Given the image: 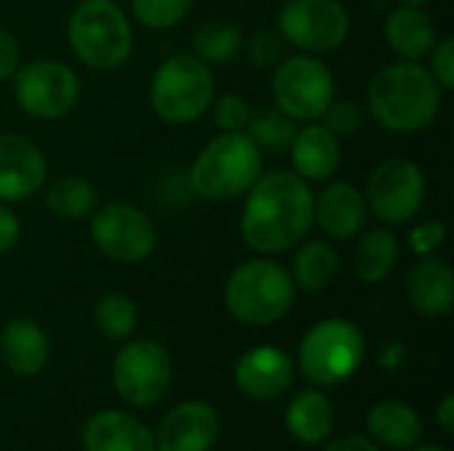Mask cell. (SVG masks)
Listing matches in <instances>:
<instances>
[{
  "label": "cell",
  "mask_w": 454,
  "mask_h": 451,
  "mask_svg": "<svg viewBox=\"0 0 454 451\" xmlns=\"http://www.w3.org/2000/svg\"><path fill=\"white\" fill-rule=\"evenodd\" d=\"M431 56V74L436 77V82L442 85V90H452L454 88V37H444L442 43L436 40Z\"/></svg>",
  "instance_id": "d590c367"
},
{
  "label": "cell",
  "mask_w": 454,
  "mask_h": 451,
  "mask_svg": "<svg viewBox=\"0 0 454 451\" xmlns=\"http://www.w3.org/2000/svg\"><path fill=\"white\" fill-rule=\"evenodd\" d=\"M333 404L319 391H301L287 409V428L303 444H322L333 433Z\"/></svg>",
  "instance_id": "d4e9b609"
},
{
  "label": "cell",
  "mask_w": 454,
  "mask_h": 451,
  "mask_svg": "<svg viewBox=\"0 0 454 451\" xmlns=\"http://www.w3.org/2000/svg\"><path fill=\"white\" fill-rule=\"evenodd\" d=\"M287 152L293 157L295 173L303 181L333 178L340 167V159H343L340 138L319 122H309L306 128H298Z\"/></svg>",
  "instance_id": "d6986e66"
},
{
  "label": "cell",
  "mask_w": 454,
  "mask_h": 451,
  "mask_svg": "<svg viewBox=\"0 0 454 451\" xmlns=\"http://www.w3.org/2000/svg\"><path fill=\"white\" fill-rule=\"evenodd\" d=\"M399 263V239L388 229H364L354 247V271L362 282L378 284Z\"/></svg>",
  "instance_id": "cb8c5ba5"
},
{
  "label": "cell",
  "mask_w": 454,
  "mask_h": 451,
  "mask_svg": "<svg viewBox=\"0 0 454 451\" xmlns=\"http://www.w3.org/2000/svg\"><path fill=\"white\" fill-rule=\"evenodd\" d=\"M367 428L375 441L391 449H412L423 436L418 412L402 401H380L367 415Z\"/></svg>",
  "instance_id": "603a6c76"
},
{
  "label": "cell",
  "mask_w": 454,
  "mask_h": 451,
  "mask_svg": "<svg viewBox=\"0 0 454 451\" xmlns=\"http://www.w3.org/2000/svg\"><path fill=\"white\" fill-rule=\"evenodd\" d=\"M213 122L221 133H245L250 122V104L239 93H223L221 98H213Z\"/></svg>",
  "instance_id": "1f68e13d"
},
{
  "label": "cell",
  "mask_w": 454,
  "mask_h": 451,
  "mask_svg": "<svg viewBox=\"0 0 454 451\" xmlns=\"http://www.w3.org/2000/svg\"><path fill=\"white\" fill-rule=\"evenodd\" d=\"M277 24L285 43L311 56L338 51L351 32V16L340 0H287Z\"/></svg>",
  "instance_id": "30bf717a"
},
{
  "label": "cell",
  "mask_w": 454,
  "mask_h": 451,
  "mask_svg": "<svg viewBox=\"0 0 454 451\" xmlns=\"http://www.w3.org/2000/svg\"><path fill=\"white\" fill-rule=\"evenodd\" d=\"M48 210L61 221H82L98 205V191L85 175H59L45 191Z\"/></svg>",
  "instance_id": "4316f807"
},
{
  "label": "cell",
  "mask_w": 454,
  "mask_h": 451,
  "mask_svg": "<svg viewBox=\"0 0 454 451\" xmlns=\"http://www.w3.org/2000/svg\"><path fill=\"white\" fill-rule=\"evenodd\" d=\"M293 377L295 367L290 356L271 346L247 351L234 367L237 388L255 401H274L293 385Z\"/></svg>",
  "instance_id": "2e32d148"
},
{
  "label": "cell",
  "mask_w": 454,
  "mask_h": 451,
  "mask_svg": "<svg viewBox=\"0 0 454 451\" xmlns=\"http://www.w3.org/2000/svg\"><path fill=\"white\" fill-rule=\"evenodd\" d=\"M383 37L388 48L402 56V61H420L436 45V27L431 16L418 5H399L388 11L383 24Z\"/></svg>",
  "instance_id": "7402d4cb"
},
{
  "label": "cell",
  "mask_w": 454,
  "mask_h": 451,
  "mask_svg": "<svg viewBox=\"0 0 454 451\" xmlns=\"http://www.w3.org/2000/svg\"><path fill=\"white\" fill-rule=\"evenodd\" d=\"M96 327L98 332L112 340V343H122L133 335L136 324H138V308L136 303L122 295V292H106L93 311Z\"/></svg>",
  "instance_id": "f546056e"
},
{
  "label": "cell",
  "mask_w": 454,
  "mask_h": 451,
  "mask_svg": "<svg viewBox=\"0 0 454 451\" xmlns=\"http://www.w3.org/2000/svg\"><path fill=\"white\" fill-rule=\"evenodd\" d=\"M442 85L428 66L418 61H396L383 66L367 90L375 122L391 133H420L442 109Z\"/></svg>",
  "instance_id": "7a4b0ae2"
},
{
  "label": "cell",
  "mask_w": 454,
  "mask_h": 451,
  "mask_svg": "<svg viewBox=\"0 0 454 451\" xmlns=\"http://www.w3.org/2000/svg\"><path fill=\"white\" fill-rule=\"evenodd\" d=\"M0 354L5 367L19 377H32L45 369L51 359V343L45 330L35 319H13L0 335Z\"/></svg>",
  "instance_id": "44dd1931"
},
{
  "label": "cell",
  "mask_w": 454,
  "mask_h": 451,
  "mask_svg": "<svg viewBox=\"0 0 454 451\" xmlns=\"http://www.w3.org/2000/svg\"><path fill=\"white\" fill-rule=\"evenodd\" d=\"M325 451H378V447L364 436H343V439L333 441Z\"/></svg>",
  "instance_id": "f35d334b"
},
{
  "label": "cell",
  "mask_w": 454,
  "mask_h": 451,
  "mask_svg": "<svg viewBox=\"0 0 454 451\" xmlns=\"http://www.w3.org/2000/svg\"><path fill=\"white\" fill-rule=\"evenodd\" d=\"M367 199L354 183L335 181L314 197V221L330 239H356L367 229Z\"/></svg>",
  "instance_id": "9a60e30c"
},
{
  "label": "cell",
  "mask_w": 454,
  "mask_h": 451,
  "mask_svg": "<svg viewBox=\"0 0 454 451\" xmlns=\"http://www.w3.org/2000/svg\"><path fill=\"white\" fill-rule=\"evenodd\" d=\"M242 45H245L242 29L226 19L205 21L192 37L194 56L202 58L205 64H229L242 53Z\"/></svg>",
  "instance_id": "83f0119b"
},
{
  "label": "cell",
  "mask_w": 454,
  "mask_h": 451,
  "mask_svg": "<svg viewBox=\"0 0 454 451\" xmlns=\"http://www.w3.org/2000/svg\"><path fill=\"white\" fill-rule=\"evenodd\" d=\"M245 133L250 136V141L269 154H282L290 149L295 133H298V122L293 117H287L282 109L269 106L261 109L255 114H250V122L245 128Z\"/></svg>",
  "instance_id": "f1b7e54d"
},
{
  "label": "cell",
  "mask_w": 454,
  "mask_h": 451,
  "mask_svg": "<svg viewBox=\"0 0 454 451\" xmlns=\"http://www.w3.org/2000/svg\"><path fill=\"white\" fill-rule=\"evenodd\" d=\"M439 425L447 431V433H454V396H444L442 404H439Z\"/></svg>",
  "instance_id": "ab89813d"
},
{
  "label": "cell",
  "mask_w": 454,
  "mask_h": 451,
  "mask_svg": "<svg viewBox=\"0 0 454 451\" xmlns=\"http://www.w3.org/2000/svg\"><path fill=\"white\" fill-rule=\"evenodd\" d=\"M13 98L32 120H61L80 98V77L56 58H37L16 69Z\"/></svg>",
  "instance_id": "9c48e42d"
},
{
  "label": "cell",
  "mask_w": 454,
  "mask_h": 451,
  "mask_svg": "<svg viewBox=\"0 0 454 451\" xmlns=\"http://www.w3.org/2000/svg\"><path fill=\"white\" fill-rule=\"evenodd\" d=\"M407 300L428 319L450 316L454 306V271L447 260L420 258L407 274Z\"/></svg>",
  "instance_id": "ac0fdd59"
},
{
  "label": "cell",
  "mask_w": 454,
  "mask_h": 451,
  "mask_svg": "<svg viewBox=\"0 0 454 451\" xmlns=\"http://www.w3.org/2000/svg\"><path fill=\"white\" fill-rule=\"evenodd\" d=\"M112 380L117 393L128 404L152 407L168 393L173 380V364L160 343L133 340L117 354L112 364Z\"/></svg>",
  "instance_id": "4fadbf2b"
},
{
  "label": "cell",
  "mask_w": 454,
  "mask_h": 451,
  "mask_svg": "<svg viewBox=\"0 0 454 451\" xmlns=\"http://www.w3.org/2000/svg\"><path fill=\"white\" fill-rule=\"evenodd\" d=\"M48 162L37 144L19 133H0V202H21L45 186Z\"/></svg>",
  "instance_id": "5bb4252c"
},
{
  "label": "cell",
  "mask_w": 454,
  "mask_h": 451,
  "mask_svg": "<svg viewBox=\"0 0 454 451\" xmlns=\"http://www.w3.org/2000/svg\"><path fill=\"white\" fill-rule=\"evenodd\" d=\"M447 237V229L442 221H423L418 223L412 231H410V250L418 255V258H426V255H434L442 242Z\"/></svg>",
  "instance_id": "e575fe53"
},
{
  "label": "cell",
  "mask_w": 454,
  "mask_h": 451,
  "mask_svg": "<svg viewBox=\"0 0 454 451\" xmlns=\"http://www.w3.org/2000/svg\"><path fill=\"white\" fill-rule=\"evenodd\" d=\"M367 354L362 330L348 319H325L314 324L298 351V367L314 385H340L356 375Z\"/></svg>",
  "instance_id": "52a82bcc"
},
{
  "label": "cell",
  "mask_w": 454,
  "mask_h": 451,
  "mask_svg": "<svg viewBox=\"0 0 454 451\" xmlns=\"http://www.w3.org/2000/svg\"><path fill=\"white\" fill-rule=\"evenodd\" d=\"M194 0H130L133 16L146 29H170L181 24Z\"/></svg>",
  "instance_id": "4dcf8cb0"
},
{
  "label": "cell",
  "mask_w": 454,
  "mask_h": 451,
  "mask_svg": "<svg viewBox=\"0 0 454 451\" xmlns=\"http://www.w3.org/2000/svg\"><path fill=\"white\" fill-rule=\"evenodd\" d=\"M340 268V258L335 253V247L325 239H311L306 245H301V250L293 258V282L295 287L306 290V292H319L327 284L335 282Z\"/></svg>",
  "instance_id": "484cf974"
},
{
  "label": "cell",
  "mask_w": 454,
  "mask_h": 451,
  "mask_svg": "<svg viewBox=\"0 0 454 451\" xmlns=\"http://www.w3.org/2000/svg\"><path fill=\"white\" fill-rule=\"evenodd\" d=\"M412 451H447L444 447H418V449Z\"/></svg>",
  "instance_id": "7bdbcfd3"
},
{
  "label": "cell",
  "mask_w": 454,
  "mask_h": 451,
  "mask_svg": "<svg viewBox=\"0 0 454 451\" xmlns=\"http://www.w3.org/2000/svg\"><path fill=\"white\" fill-rule=\"evenodd\" d=\"M85 451H157L154 436L146 425L125 412H98L82 428Z\"/></svg>",
  "instance_id": "ffe728a7"
},
{
  "label": "cell",
  "mask_w": 454,
  "mask_h": 451,
  "mask_svg": "<svg viewBox=\"0 0 454 451\" xmlns=\"http://www.w3.org/2000/svg\"><path fill=\"white\" fill-rule=\"evenodd\" d=\"M72 53L90 69H120L133 53V27L114 0H82L67 24Z\"/></svg>",
  "instance_id": "277c9868"
},
{
  "label": "cell",
  "mask_w": 454,
  "mask_h": 451,
  "mask_svg": "<svg viewBox=\"0 0 454 451\" xmlns=\"http://www.w3.org/2000/svg\"><path fill=\"white\" fill-rule=\"evenodd\" d=\"M322 125L330 133H335L338 138L354 136L362 128V109L354 101H335L333 98V104L322 114Z\"/></svg>",
  "instance_id": "d6a6232c"
},
{
  "label": "cell",
  "mask_w": 454,
  "mask_h": 451,
  "mask_svg": "<svg viewBox=\"0 0 454 451\" xmlns=\"http://www.w3.org/2000/svg\"><path fill=\"white\" fill-rule=\"evenodd\" d=\"M21 66V51H19V43L16 37L0 27V82L3 80H11L16 74V69Z\"/></svg>",
  "instance_id": "8d00e7d4"
},
{
  "label": "cell",
  "mask_w": 454,
  "mask_h": 451,
  "mask_svg": "<svg viewBox=\"0 0 454 451\" xmlns=\"http://www.w3.org/2000/svg\"><path fill=\"white\" fill-rule=\"evenodd\" d=\"M229 314L250 327L279 322L295 303V282L285 266L269 258H253L237 266L226 282Z\"/></svg>",
  "instance_id": "5b68a950"
},
{
  "label": "cell",
  "mask_w": 454,
  "mask_h": 451,
  "mask_svg": "<svg viewBox=\"0 0 454 451\" xmlns=\"http://www.w3.org/2000/svg\"><path fill=\"white\" fill-rule=\"evenodd\" d=\"M274 106L295 122H317L335 98V77L311 53L282 58L271 77Z\"/></svg>",
  "instance_id": "ba28073f"
},
{
  "label": "cell",
  "mask_w": 454,
  "mask_h": 451,
  "mask_svg": "<svg viewBox=\"0 0 454 451\" xmlns=\"http://www.w3.org/2000/svg\"><path fill=\"white\" fill-rule=\"evenodd\" d=\"M404 5H418V8H423V5H428V3H434V0H402Z\"/></svg>",
  "instance_id": "b9f144b4"
},
{
  "label": "cell",
  "mask_w": 454,
  "mask_h": 451,
  "mask_svg": "<svg viewBox=\"0 0 454 451\" xmlns=\"http://www.w3.org/2000/svg\"><path fill=\"white\" fill-rule=\"evenodd\" d=\"M21 237V223L5 202H0V255L13 250Z\"/></svg>",
  "instance_id": "74e56055"
},
{
  "label": "cell",
  "mask_w": 454,
  "mask_h": 451,
  "mask_svg": "<svg viewBox=\"0 0 454 451\" xmlns=\"http://www.w3.org/2000/svg\"><path fill=\"white\" fill-rule=\"evenodd\" d=\"M263 173V152L247 133H218L192 162L189 183L207 202L245 197Z\"/></svg>",
  "instance_id": "3957f363"
},
{
  "label": "cell",
  "mask_w": 454,
  "mask_h": 451,
  "mask_svg": "<svg viewBox=\"0 0 454 451\" xmlns=\"http://www.w3.org/2000/svg\"><path fill=\"white\" fill-rule=\"evenodd\" d=\"M362 194L367 199V210L378 221L399 226L420 213L426 202V175L412 159L394 157L370 173Z\"/></svg>",
  "instance_id": "8fae6325"
},
{
  "label": "cell",
  "mask_w": 454,
  "mask_h": 451,
  "mask_svg": "<svg viewBox=\"0 0 454 451\" xmlns=\"http://www.w3.org/2000/svg\"><path fill=\"white\" fill-rule=\"evenodd\" d=\"M90 239L114 263H141L157 247V229L152 218L128 202H112L93 210Z\"/></svg>",
  "instance_id": "7c38bea8"
},
{
  "label": "cell",
  "mask_w": 454,
  "mask_h": 451,
  "mask_svg": "<svg viewBox=\"0 0 454 451\" xmlns=\"http://www.w3.org/2000/svg\"><path fill=\"white\" fill-rule=\"evenodd\" d=\"M213 98L215 77L194 53H176L165 58L149 82L152 109L170 125H189L200 120L210 109Z\"/></svg>",
  "instance_id": "8992f818"
},
{
  "label": "cell",
  "mask_w": 454,
  "mask_h": 451,
  "mask_svg": "<svg viewBox=\"0 0 454 451\" xmlns=\"http://www.w3.org/2000/svg\"><path fill=\"white\" fill-rule=\"evenodd\" d=\"M247 58L258 69L277 66L285 58V37L279 32H271V29L258 32L247 45Z\"/></svg>",
  "instance_id": "836d02e7"
},
{
  "label": "cell",
  "mask_w": 454,
  "mask_h": 451,
  "mask_svg": "<svg viewBox=\"0 0 454 451\" xmlns=\"http://www.w3.org/2000/svg\"><path fill=\"white\" fill-rule=\"evenodd\" d=\"M314 226V191L298 173H261L245 194L239 218L242 239L261 255H279L301 245Z\"/></svg>",
  "instance_id": "6da1fadb"
},
{
  "label": "cell",
  "mask_w": 454,
  "mask_h": 451,
  "mask_svg": "<svg viewBox=\"0 0 454 451\" xmlns=\"http://www.w3.org/2000/svg\"><path fill=\"white\" fill-rule=\"evenodd\" d=\"M402 359H404V346H402V343H394V346H388V348L380 354V367H386V369L391 367V369H394V367H399Z\"/></svg>",
  "instance_id": "60d3db41"
},
{
  "label": "cell",
  "mask_w": 454,
  "mask_h": 451,
  "mask_svg": "<svg viewBox=\"0 0 454 451\" xmlns=\"http://www.w3.org/2000/svg\"><path fill=\"white\" fill-rule=\"evenodd\" d=\"M218 439V415L205 401H186L168 412L157 431L160 451H210Z\"/></svg>",
  "instance_id": "e0dca14e"
}]
</instances>
